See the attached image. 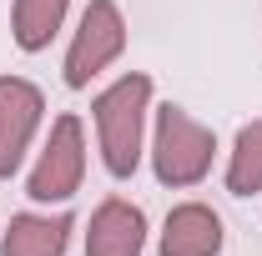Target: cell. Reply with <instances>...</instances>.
I'll return each mask as SVG.
<instances>
[{"instance_id":"52a82bcc","label":"cell","mask_w":262,"mask_h":256,"mask_svg":"<svg viewBox=\"0 0 262 256\" xmlns=\"http://www.w3.org/2000/svg\"><path fill=\"white\" fill-rule=\"evenodd\" d=\"M222 251V216L202 201L171 206L162 226V256H217Z\"/></svg>"},{"instance_id":"6da1fadb","label":"cell","mask_w":262,"mask_h":256,"mask_svg":"<svg viewBox=\"0 0 262 256\" xmlns=\"http://www.w3.org/2000/svg\"><path fill=\"white\" fill-rule=\"evenodd\" d=\"M146 111H151V75L131 70L116 86H106L91 106L96 116V141H101V161L116 181H126L141 161V131H146Z\"/></svg>"},{"instance_id":"5b68a950","label":"cell","mask_w":262,"mask_h":256,"mask_svg":"<svg viewBox=\"0 0 262 256\" xmlns=\"http://www.w3.org/2000/svg\"><path fill=\"white\" fill-rule=\"evenodd\" d=\"M46 116V96L26 75H0V181L20 171Z\"/></svg>"},{"instance_id":"3957f363","label":"cell","mask_w":262,"mask_h":256,"mask_svg":"<svg viewBox=\"0 0 262 256\" xmlns=\"http://www.w3.org/2000/svg\"><path fill=\"white\" fill-rule=\"evenodd\" d=\"M126 50V15L116 0H91L81 10V25L71 35V50H66V86L71 91H86L111 61H121Z\"/></svg>"},{"instance_id":"ba28073f","label":"cell","mask_w":262,"mask_h":256,"mask_svg":"<svg viewBox=\"0 0 262 256\" xmlns=\"http://www.w3.org/2000/svg\"><path fill=\"white\" fill-rule=\"evenodd\" d=\"M71 216L56 211V216H40V211H20L10 216L5 236H0V256H66V241H71Z\"/></svg>"},{"instance_id":"9c48e42d","label":"cell","mask_w":262,"mask_h":256,"mask_svg":"<svg viewBox=\"0 0 262 256\" xmlns=\"http://www.w3.org/2000/svg\"><path fill=\"white\" fill-rule=\"evenodd\" d=\"M66 10H71V0H15L10 5V35H15V45L20 50H46L56 31L66 25Z\"/></svg>"},{"instance_id":"7a4b0ae2","label":"cell","mask_w":262,"mask_h":256,"mask_svg":"<svg viewBox=\"0 0 262 256\" xmlns=\"http://www.w3.org/2000/svg\"><path fill=\"white\" fill-rule=\"evenodd\" d=\"M212 156H217V136L192 121L182 106H162L157 111V131H151V171L157 181L182 191V186H196L207 171H212Z\"/></svg>"},{"instance_id":"30bf717a","label":"cell","mask_w":262,"mask_h":256,"mask_svg":"<svg viewBox=\"0 0 262 256\" xmlns=\"http://www.w3.org/2000/svg\"><path fill=\"white\" fill-rule=\"evenodd\" d=\"M227 191L232 196H257L262 191V116L247 121L232 141L227 156Z\"/></svg>"},{"instance_id":"277c9868","label":"cell","mask_w":262,"mask_h":256,"mask_svg":"<svg viewBox=\"0 0 262 256\" xmlns=\"http://www.w3.org/2000/svg\"><path fill=\"white\" fill-rule=\"evenodd\" d=\"M81 181H86V131H81V116L66 111V116H56V126L46 136V151L26 181V196L40 206H61L81 191Z\"/></svg>"},{"instance_id":"8992f818","label":"cell","mask_w":262,"mask_h":256,"mask_svg":"<svg viewBox=\"0 0 262 256\" xmlns=\"http://www.w3.org/2000/svg\"><path fill=\"white\" fill-rule=\"evenodd\" d=\"M146 251V216L126 196H106L86 226V256H141Z\"/></svg>"}]
</instances>
